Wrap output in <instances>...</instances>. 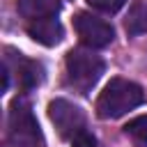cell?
<instances>
[{
	"instance_id": "ba28073f",
	"label": "cell",
	"mask_w": 147,
	"mask_h": 147,
	"mask_svg": "<svg viewBox=\"0 0 147 147\" xmlns=\"http://www.w3.org/2000/svg\"><path fill=\"white\" fill-rule=\"evenodd\" d=\"M16 80H18V87L23 92L37 87L41 80H44V67L34 60H25L18 55V62H16Z\"/></svg>"
},
{
	"instance_id": "277c9868",
	"label": "cell",
	"mask_w": 147,
	"mask_h": 147,
	"mask_svg": "<svg viewBox=\"0 0 147 147\" xmlns=\"http://www.w3.org/2000/svg\"><path fill=\"white\" fill-rule=\"evenodd\" d=\"M74 25H76L78 39H80L85 46H90V48H106V46L113 44V39H115L113 25L106 23L103 18L94 16V14L80 11V14L74 18Z\"/></svg>"
},
{
	"instance_id": "30bf717a",
	"label": "cell",
	"mask_w": 147,
	"mask_h": 147,
	"mask_svg": "<svg viewBox=\"0 0 147 147\" xmlns=\"http://www.w3.org/2000/svg\"><path fill=\"white\" fill-rule=\"evenodd\" d=\"M124 133L136 142V147H147V117H133L124 126Z\"/></svg>"
},
{
	"instance_id": "6da1fadb",
	"label": "cell",
	"mask_w": 147,
	"mask_h": 147,
	"mask_svg": "<svg viewBox=\"0 0 147 147\" xmlns=\"http://www.w3.org/2000/svg\"><path fill=\"white\" fill-rule=\"evenodd\" d=\"M145 101V92L138 83L113 78L96 99V115L101 119H117Z\"/></svg>"
},
{
	"instance_id": "5b68a950",
	"label": "cell",
	"mask_w": 147,
	"mask_h": 147,
	"mask_svg": "<svg viewBox=\"0 0 147 147\" xmlns=\"http://www.w3.org/2000/svg\"><path fill=\"white\" fill-rule=\"evenodd\" d=\"M48 117L60 131L62 138H74L78 131L85 129V115L78 106H74L67 99H53L48 103Z\"/></svg>"
},
{
	"instance_id": "3957f363",
	"label": "cell",
	"mask_w": 147,
	"mask_h": 147,
	"mask_svg": "<svg viewBox=\"0 0 147 147\" xmlns=\"http://www.w3.org/2000/svg\"><path fill=\"white\" fill-rule=\"evenodd\" d=\"M9 140L14 147H41L44 136L28 101L16 99L9 108Z\"/></svg>"
},
{
	"instance_id": "9c48e42d",
	"label": "cell",
	"mask_w": 147,
	"mask_h": 147,
	"mask_svg": "<svg viewBox=\"0 0 147 147\" xmlns=\"http://www.w3.org/2000/svg\"><path fill=\"white\" fill-rule=\"evenodd\" d=\"M124 30L129 37H138L147 32V7L142 2H133L124 18Z\"/></svg>"
},
{
	"instance_id": "52a82bcc",
	"label": "cell",
	"mask_w": 147,
	"mask_h": 147,
	"mask_svg": "<svg viewBox=\"0 0 147 147\" xmlns=\"http://www.w3.org/2000/svg\"><path fill=\"white\" fill-rule=\"evenodd\" d=\"M16 7L25 21H37V18L57 16L62 5H60V0H18Z\"/></svg>"
},
{
	"instance_id": "7c38bea8",
	"label": "cell",
	"mask_w": 147,
	"mask_h": 147,
	"mask_svg": "<svg viewBox=\"0 0 147 147\" xmlns=\"http://www.w3.org/2000/svg\"><path fill=\"white\" fill-rule=\"evenodd\" d=\"M71 147H96V138L87 129H83L71 138Z\"/></svg>"
},
{
	"instance_id": "7a4b0ae2",
	"label": "cell",
	"mask_w": 147,
	"mask_h": 147,
	"mask_svg": "<svg viewBox=\"0 0 147 147\" xmlns=\"http://www.w3.org/2000/svg\"><path fill=\"white\" fill-rule=\"evenodd\" d=\"M103 69H106V62L92 51L71 48L67 53V83L80 94H87L96 85Z\"/></svg>"
},
{
	"instance_id": "8992f818",
	"label": "cell",
	"mask_w": 147,
	"mask_h": 147,
	"mask_svg": "<svg viewBox=\"0 0 147 147\" xmlns=\"http://www.w3.org/2000/svg\"><path fill=\"white\" fill-rule=\"evenodd\" d=\"M28 34L34 41L44 44V46H55V44L62 41L64 30H62V25H60V21L55 16H48V18L28 21Z\"/></svg>"
},
{
	"instance_id": "8fae6325",
	"label": "cell",
	"mask_w": 147,
	"mask_h": 147,
	"mask_svg": "<svg viewBox=\"0 0 147 147\" xmlns=\"http://www.w3.org/2000/svg\"><path fill=\"white\" fill-rule=\"evenodd\" d=\"M126 0H87V5L96 11H103V14H115L124 7Z\"/></svg>"
}]
</instances>
